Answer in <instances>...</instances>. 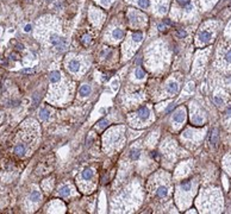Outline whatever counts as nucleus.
<instances>
[{
  "label": "nucleus",
  "instance_id": "f257e3e1",
  "mask_svg": "<svg viewBox=\"0 0 231 214\" xmlns=\"http://www.w3.org/2000/svg\"><path fill=\"white\" fill-rule=\"evenodd\" d=\"M212 37H213V32L205 29V30L199 32V35H198V41H199L201 44H206V43H209V42L212 41Z\"/></svg>",
  "mask_w": 231,
  "mask_h": 214
},
{
  "label": "nucleus",
  "instance_id": "f03ea898",
  "mask_svg": "<svg viewBox=\"0 0 231 214\" xmlns=\"http://www.w3.org/2000/svg\"><path fill=\"white\" fill-rule=\"evenodd\" d=\"M149 116H150V111H149V108H148L147 106L141 107V108L137 111V114H136V117H137L141 121L147 120V119L149 118Z\"/></svg>",
  "mask_w": 231,
  "mask_h": 214
},
{
  "label": "nucleus",
  "instance_id": "7ed1b4c3",
  "mask_svg": "<svg viewBox=\"0 0 231 214\" xmlns=\"http://www.w3.org/2000/svg\"><path fill=\"white\" fill-rule=\"evenodd\" d=\"M191 121L194 125H201L204 123V117L200 114V112H196L191 114Z\"/></svg>",
  "mask_w": 231,
  "mask_h": 214
},
{
  "label": "nucleus",
  "instance_id": "20e7f679",
  "mask_svg": "<svg viewBox=\"0 0 231 214\" xmlns=\"http://www.w3.org/2000/svg\"><path fill=\"white\" fill-rule=\"evenodd\" d=\"M173 120H174L175 123H178V124H182L184 120H185V111H184L182 108L179 109V111H176V112L174 113Z\"/></svg>",
  "mask_w": 231,
  "mask_h": 214
},
{
  "label": "nucleus",
  "instance_id": "39448f33",
  "mask_svg": "<svg viewBox=\"0 0 231 214\" xmlns=\"http://www.w3.org/2000/svg\"><path fill=\"white\" fill-rule=\"evenodd\" d=\"M68 69L71 71V73H76L80 69V62L78 60H71L68 62Z\"/></svg>",
  "mask_w": 231,
  "mask_h": 214
},
{
  "label": "nucleus",
  "instance_id": "423d86ee",
  "mask_svg": "<svg viewBox=\"0 0 231 214\" xmlns=\"http://www.w3.org/2000/svg\"><path fill=\"white\" fill-rule=\"evenodd\" d=\"M49 80L53 83H56L61 80V73L59 70H53L49 73Z\"/></svg>",
  "mask_w": 231,
  "mask_h": 214
},
{
  "label": "nucleus",
  "instance_id": "0eeeda50",
  "mask_svg": "<svg viewBox=\"0 0 231 214\" xmlns=\"http://www.w3.org/2000/svg\"><path fill=\"white\" fill-rule=\"evenodd\" d=\"M25 152H26V148H25V145L24 144H18L17 146L14 148V153L17 155V156H24L25 155Z\"/></svg>",
  "mask_w": 231,
  "mask_h": 214
},
{
  "label": "nucleus",
  "instance_id": "6e6552de",
  "mask_svg": "<svg viewBox=\"0 0 231 214\" xmlns=\"http://www.w3.org/2000/svg\"><path fill=\"white\" fill-rule=\"evenodd\" d=\"M156 195L159 197H166L168 195V188L166 186H160V187L156 189Z\"/></svg>",
  "mask_w": 231,
  "mask_h": 214
},
{
  "label": "nucleus",
  "instance_id": "1a4fd4ad",
  "mask_svg": "<svg viewBox=\"0 0 231 214\" xmlns=\"http://www.w3.org/2000/svg\"><path fill=\"white\" fill-rule=\"evenodd\" d=\"M93 175H94V171L92 169H85L82 171V174H81V177L83 178L85 181H89L91 178L93 177Z\"/></svg>",
  "mask_w": 231,
  "mask_h": 214
},
{
  "label": "nucleus",
  "instance_id": "9d476101",
  "mask_svg": "<svg viewBox=\"0 0 231 214\" xmlns=\"http://www.w3.org/2000/svg\"><path fill=\"white\" fill-rule=\"evenodd\" d=\"M167 90H168L169 94H176L179 90V86L176 82H170L168 86H167Z\"/></svg>",
  "mask_w": 231,
  "mask_h": 214
},
{
  "label": "nucleus",
  "instance_id": "9b49d317",
  "mask_svg": "<svg viewBox=\"0 0 231 214\" xmlns=\"http://www.w3.org/2000/svg\"><path fill=\"white\" fill-rule=\"evenodd\" d=\"M91 92H92L91 86H88V85H83V86H81V88H80L81 97H88L89 94H91Z\"/></svg>",
  "mask_w": 231,
  "mask_h": 214
},
{
  "label": "nucleus",
  "instance_id": "f8f14e48",
  "mask_svg": "<svg viewBox=\"0 0 231 214\" xmlns=\"http://www.w3.org/2000/svg\"><path fill=\"white\" fill-rule=\"evenodd\" d=\"M223 61L226 63V65H231V49L225 50L223 54Z\"/></svg>",
  "mask_w": 231,
  "mask_h": 214
},
{
  "label": "nucleus",
  "instance_id": "ddd939ff",
  "mask_svg": "<svg viewBox=\"0 0 231 214\" xmlns=\"http://www.w3.org/2000/svg\"><path fill=\"white\" fill-rule=\"evenodd\" d=\"M112 37H113V38H116V39H120V38H123V37H124V31H123L122 29L117 27V29H115V30H113V32H112Z\"/></svg>",
  "mask_w": 231,
  "mask_h": 214
},
{
  "label": "nucleus",
  "instance_id": "4468645a",
  "mask_svg": "<svg viewBox=\"0 0 231 214\" xmlns=\"http://www.w3.org/2000/svg\"><path fill=\"white\" fill-rule=\"evenodd\" d=\"M49 117H50V111H49L48 108H42V109L39 111V118H41L42 120L49 119Z\"/></svg>",
  "mask_w": 231,
  "mask_h": 214
},
{
  "label": "nucleus",
  "instance_id": "2eb2a0df",
  "mask_svg": "<svg viewBox=\"0 0 231 214\" xmlns=\"http://www.w3.org/2000/svg\"><path fill=\"white\" fill-rule=\"evenodd\" d=\"M59 194L61 196H69L71 195V188L68 186H63L59 189Z\"/></svg>",
  "mask_w": 231,
  "mask_h": 214
},
{
  "label": "nucleus",
  "instance_id": "dca6fc26",
  "mask_svg": "<svg viewBox=\"0 0 231 214\" xmlns=\"http://www.w3.org/2000/svg\"><path fill=\"white\" fill-rule=\"evenodd\" d=\"M130 157H131L132 160H140V157H141V151H140L138 149H132V150L130 151Z\"/></svg>",
  "mask_w": 231,
  "mask_h": 214
},
{
  "label": "nucleus",
  "instance_id": "f3484780",
  "mask_svg": "<svg viewBox=\"0 0 231 214\" xmlns=\"http://www.w3.org/2000/svg\"><path fill=\"white\" fill-rule=\"evenodd\" d=\"M30 200H31V201H34V202L39 201V200H41V194H39V192L34 190V192L30 194Z\"/></svg>",
  "mask_w": 231,
  "mask_h": 214
},
{
  "label": "nucleus",
  "instance_id": "a211bd4d",
  "mask_svg": "<svg viewBox=\"0 0 231 214\" xmlns=\"http://www.w3.org/2000/svg\"><path fill=\"white\" fill-rule=\"evenodd\" d=\"M217 141H218V132H217V130H214L213 132L211 133L210 142L212 143V145H216V144H217Z\"/></svg>",
  "mask_w": 231,
  "mask_h": 214
},
{
  "label": "nucleus",
  "instance_id": "6ab92c4d",
  "mask_svg": "<svg viewBox=\"0 0 231 214\" xmlns=\"http://www.w3.org/2000/svg\"><path fill=\"white\" fill-rule=\"evenodd\" d=\"M132 39L135 41V42H137V43H138V42H141V41L143 39V34H142V32H140V31L135 32V34L132 35Z\"/></svg>",
  "mask_w": 231,
  "mask_h": 214
},
{
  "label": "nucleus",
  "instance_id": "aec40b11",
  "mask_svg": "<svg viewBox=\"0 0 231 214\" xmlns=\"http://www.w3.org/2000/svg\"><path fill=\"white\" fill-rule=\"evenodd\" d=\"M135 75H136V77H137V79H140V80H142V79H144V77H145L144 71H143L142 69H140V68H137V69L135 70Z\"/></svg>",
  "mask_w": 231,
  "mask_h": 214
},
{
  "label": "nucleus",
  "instance_id": "412c9836",
  "mask_svg": "<svg viewBox=\"0 0 231 214\" xmlns=\"http://www.w3.org/2000/svg\"><path fill=\"white\" fill-rule=\"evenodd\" d=\"M137 4L142 7V9H148L149 7V0H137Z\"/></svg>",
  "mask_w": 231,
  "mask_h": 214
},
{
  "label": "nucleus",
  "instance_id": "4be33fe9",
  "mask_svg": "<svg viewBox=\"0 0 231 214\" xmlns=\"http://www.w3.org/2000/svg\"><path fill=\"white\" fill-rule=\"evenodd\" d=\"M214 102H216V105L219 107H222L223 105H224V100H223L222 97H219V95H214Z\"/></svg>",
  "mask_w": 231,
  "mask_h": 214
},
{
  "label": "nucleus",
  "instance_id": "5701e85b",
  "mask_svg": "<svg viewBox=\"0 0 231 214\" xmlns=\"http://www.w3.org/2000/svg\"><path fill=\"white\" fill-rule=\"evenodd\" d=\"M176 35H178L179 38H185V37L187 36V32L184 30V29H180L178 32H176Z\"/></svg>",
  "mask_w": 231,
  "mask_h": 214
},
{
  "label": "nucleus",
  "instance_id": "b1692460",
  "mask_svg": "<svg viewBox=\"0 0 231 214\" xmlns=\"http://www.w3.org/2000/svg\"><path fill=\"white\" fill-rule=\"evenodd\" d=\"M82 44L83 45L91 44V37H89V36H83V37H82Z\"/></svg>",
  "mask_w": 231,
  "mask_h": 214
},
{
  "label": "nucleus",
  "instance_id": "393cba45",
  "mask_svg": "<svg viewBox=\"0 0 231 214\" xmlns=\"http://www.w3.org/2000/svg\"><path fill=\"white\" fill-rule=\"evenodd\" d=\"M225 118L229 119V120L231 119V106H229L226 108V111H225Z\"/></svg>",
  "mask_w": 231,
  "mask_h": 214
},
{
  "label": "nucleus",
  "instance_id": "a878e982",
  "mask_svg": "<svg viewBox=\"0 0 231 214\" xmlns=\"http://www.w3.org/2000/svg\"><path fill=\"white\" fill-rule=\"evenodd\" d=\"M107 124H108V121L106 119H103V120L99 121V127H105V126H107Z\"/></svg>",
  "mask_w": 231,
  "mask_h": 214
},
{
  "label": "nucleus",
  "instance_id": "bb28decb",
  "mask_svg": "<svg viewBox=\"0 0 231 214\" xmlns=\"http://www.w3.org/2000/svg\"><path fill=\"white\" fill-rule=\"evenodd\" d=\"M176 1H178L179 5L182 6V7H185L187 4H188V0H176Z\"/></svg>",
  "mask_w": 231,
  "mask_h": 214
},
{
  "label": "nucleus",
  "instance_id": "cd10ccee",
  "mask_svg": "<svg viewBox=\"0 0 231 214\" xmlns=\"http://www.w3.org/2000/svg\"><path fill=\"white\" fill-rule=\"evenodd\" d=\"M31 29H32V26H31L30 24H27V25H25V27H24V31H25V32H29V31H31Z\"/></svg>",
  "mask_w": 231,
  "mask_h": 214
},
{
  "label": "nucleus",
  "instance_id": "c85d7f7f",
  "mask_svg": "<svg viewBox=\"0 0 231 214\" xmlns=\"http://www.w3.org/2000/svg\"><path fill=\"white\" fill-rule=\"evenodd\" d=\"M111 1H112V0H101V2H103L104 5H106V6H107V5H110V2H111Z\"/></svg>",
  "mask_w": 231,
  "mask_h": 214
},
{
  "label": "nucleus",
  "instance_id": "c756f323",
  "mask_svg": "<svg viewBox=\"0 0 231 214\" xmlns=\"http://www.w3.org/2000/svg\"><path fill=\"white\" fill-rule=\"evenodd\" d=\"M159 29H160L161 31H164V30H166V26L162 25V24H159Z\"/></svg>",
  "mask_w": 231,
  "mask_h": 214
},
{
  "label": "nucleus",
  "instance_id": "7c9ffc66",
  "mask_svg": "<svg viewBox=\"0 0 231 214\" xmlns=\"http://www.w3.org/2000/svg\"><path fill=\"white\" fill-rule=\"evenodd\" d=\"M173 108H174V105H170V106H169L168 108H167V109H166V112H167V113H168V112H170V111H172V109H173Z\"/></svg>",
  "mask_w": 231,
  "mask_h": 214
},
{
  "label": "nucleus",
  "instance_id": "2f4dec72",
  "mask_svg": "<svg viewBox=\"0 0 231 214\" xmlns=\"http://www.w3.org/2000/svg\"><path fill=\"white\" fill-rule=\"evenodd\" d=\"M17 49H18V50H23V49H24V46H23L22 44H18L17 45Z\"/></svg>",
  "mask_w": 231,
  "mask_h": 214
},
{
  "label": "nucleus",
  "instance_id": "473e14b6",
  "mask_svg": "<svg viewBox=\"0 0 231 214\" xmlns=\"http://www.w3.org/2000/svg\"><path fill=\"white\" fill-rule=\"evenodd\" d=\"M32 71V69H25V70H23V73H31Z\"/></svg>",
  "mask_w": 231,
  "mask_h": 214
},
{
  "label": "nucleus",
  "instance_id": "72a5a7b5",
  "mask_svg": "<svg viewBox=\"0 0 231 214\" xmlns=\"http://www.w3.org/2000/svg\"><path fill=\"white\" fill-rule=\"evenodd\" d=\"M229 163H230V167H229V169L231 168V158H230V160H229Z\"/></svg>",
  "mask_w": 231,
  "mask_h": 214
}]
</instances>
